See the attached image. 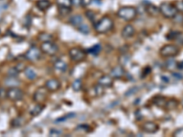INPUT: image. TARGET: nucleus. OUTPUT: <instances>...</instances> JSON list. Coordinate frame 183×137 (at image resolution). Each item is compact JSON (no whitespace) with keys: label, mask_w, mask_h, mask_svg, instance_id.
<instances>
[{"label":"nucleus","mask_w":183,"mask_h":137,"mask_svg":"<svg viewBox=\"0 0 183 137\" xmlns=\"http://www.w3.org/2000/svg\"><path fill=\"white\" fill-rule=\"evenodd\" d=\"M114 27V22L113 20L108 17H104L103 18H101L97 23L94 26L95 31L100 34H104V33H107L113 28Z\"/></svg>","instance_id":"1"},{"label":"nucleus","mask_w":183,"mask_h":137,"mask_svg":"<svg viewBox=\"0 0 183 137\" xmlns=\"http://www.w3.org/2000/svg\"><path fill=\"white\" fill-rule=\"evenodd\" d=\"M117 15L124 20L131 21L133 20L137 15V10L134 7H122L118 9Z\"/></svg>","instance_id":"2"},{"label":"nucleus","mask_w":183,"mask_h":137,"mask_svg":"<svg viewBox=\"0 0 183 137\" xmlns=\"http://www.w3.org/2000/svg\"><path fill=\"white\" fill-rule=\"evenodd\" d=\"M178 12L177 7L170 3L164 2L159 6V13L167 18H173Z\"/></svg>","instance_id":"3"},{"label":"nucleus","mask_w":183,"mask_h":137,"mask_svg":"<svg viewBox=\"0 0 183 137\" xmlns=\"http://www.w3.org/2000/svg\"><path fill=\"white\" fill-rule=\"evenodd\" d=\"M159 53L162 57L165 58H170V57H175L180 53V49L173 44H167L165 46H163L160 50Z\"/></svg>","instance_id":"4"},{"label":"nucleus","mask_w":183,"mask_h":137,"mask_svg":"<svg viewBox=\"0 0 183 137\" xmlns=\"http://www.w3.org/2000/svg\"><path fill=\"white\" fill-rule=\"evenodd\" d=\"M40 50L49 56H54L59 51V48L52 41H46V42H41Z\"/></svg>","instance_id":"5"},{"label":"nucleus","mask_w":183,"mask_h":137,"mask_svg":"<svg viewBox=\"0 0 183 137\" xmlns=\"http://www.w3.org/2000/svg\"><path fill=\"white\" fill-rule=\"evenodd\" d=\"M69 55L70 58L75 62H81L86 58V53L84 50L79 48H73L69 50Z\"/></svg>","instance_id":"6"},{"label":"nucleus","mask_w":183,"mask_h":137,"mask_svg":"<svg viewBox=\"0 0 183 137\" xmlns=\"http://www.w3.org/2000/svg\"><path fill=\"white\" fill-rule=\"evenodd\" d=\"M23 91L17 87H10L8 90V98L10 100L13 101H17V100H20L23 98Z\"/></svg>","instance_id":"7"},{"label":"nucleus","mask_w":183,"mask_h":137,"mask_svg":"<svg viewBox=\"0 0 183 137\" xmlns=\"http://www.w3.org/2000/svg\"><path fill=\"white\" fill-rule=\"evenodd\" d=\"M48 90L45 87L38 88L35 91L34 95H33V100L37 103H42L43 101H45L47 99V95H48Z\"/></svg>","instance_id":"8"},{"label":"nucleus","mask_w":183,"mask_h":137,"mask_svg":"<svg viewBox=\"0 0 183 137\" xmlns=\"http://www.w3.org/2000/svg\"><path fill=\"white\" fill-rule=\"evenodd\" d=\"M40 51L41 50L38 49L37 47H31L29 50L27 51V53L25 55V58L28 61H38L40 58Z\"/></svg>","instance_id":"9"},{"label":"nucleus","mask_w":183,"mask_h":137,"mask_svg":"<svg viewBox=\"0 0 183 137\" xmlns=\"http://www.w3.org/2000/svg\"><path fill=\"white\" fill-rule=\"evenodd\" d=\"M45 87L47 88V90L49 91L54 92V91H57L60 90L61 82L57 79H49L45 82Z\"/></svg>","instance_id":"10"},{"label":"nucleus","mask_w":183,"mask_h":137,"mask_svg":"<svg viewBox=\"0 0 183 137\" xmlns=\"http://www.w3.org/2000/svg\"><path fill=\"white\" fill-rule=\"evenodd\" d=\"M142 130L147 134H155L159 130V126L154 122H146L142 125Z\"/></svg>","instance_id":"11"},{"label":"nucleus","mask_w":183,"mask_h":137,"mask_svg":"<svg viewBox=\"0 0 183 137\" xmlns=\"http://www.w3.org/2000/svg\"><path fill=\"white\" fill-rule=\"evenodd\" d=\"M98 84L104 88H110L114 84V79L111 75H103L98 80Z\"/></svg>","instance_id":"12"},{"label":"nucleus","mask_w":183,"mask_h":137,"mask_svg":"<svg viewBox=\"0 0 183 137\" xmlns=\"http://www.w3.org/2000/svg\"><path fill=\"white\" fill-rule=\"evenodd\" d=\"M125 71L124 68L122 66L118 65V66H115L114 68L112 69L110 75L113 77V79H121L125 76Z\"/></svg>","instance_id":"13"},{"label":"nucleus","mask_w":183,"mask_h":137,"mask_svg":"<svg viewBox=\"0 0 183 137\" xmlns=\"http://www.w3.org/2000/svg\"><path fill=\"white\" fill-rule=\"evenodd\" d=\"M135 34V28L132 25H130V24H128V25H125L124 27V28H123L122 30V37L124 38H130V37H132L134 36Z\"/></svg>","instance_id":"14"},{"label":"nucleus","mask_w":183,"mask_h":137,"mask_svg":"<svg viewBox=\"0 0 183 137\" xmlns=\"http://www.w3.org/2000/svg\"><path fill=\"white\" fill-rule=\"evenodd\" d=\"M83 23H84V17L81 15H74L70 18V24L75 27L76 28L79 27Z\"/></svg>","instance_id":"15"},{"label":"nucleus","mask_w":183,"mask_h":137,"mask_svg":"<svg viewBox=\"0 0 183 137\" xmlns=\"http://www.w3.org/2000/svg\"><path fill=\"white\" fill-rule=\"evenodd\" d=\"M146 11L152 17H157L159 14V7H157L153 4H148L146 6Z\"/></svg>","instance_id":"16"},{"label":"nucleus","mask_w":183,"mask_h":137,"mask_svg":"<svg viewBox=\"0 0 183 137\" xmlns=\"http://www.w3.org/2000/svg\"><path fill=\"white\" fill-rule=\"evenodd\" d=\"M50 6H51V3L49 0H38L37 2V7L42 11H46L47 9H49Z\"/></svg>","instance_id":"17"},{"label":"nucleus","mask_w":183,"mask_h":137,"mask_svg":"<svg viewBox=\"0 0 183 137\" xmlns=\"http://www.w3.org/2000/svg\"><path fill=\"white\" fill-rule=\"evenodd\" d=\"M24 71L26 77H27L28 80L33 81V80H35L37 78L36 71H35V70H34L33 68H31V67H27V68L25 69Z\"/></svg>","instance_id":"18"},{"label":"nucleus","mask_w":183,"mask_h":137,"mask_svg":"<svg viewBox=\"0 0 183 137\" xmlns=\"http://www.w3.org/2000/svg\"><path fill=\"white\" fill-rule=\"evenodd\" d=\"M54 68H55V70H57L60 72H65L67 70V64L61 60H59L54 64Z\"/></svg>","instance_id":"19"},{"label":"nucleus","mask_w":183,"mask_h":137,"mask_svg":"<svg viewBox=\"0 0 183 137\" xmlns=\"http://www.w3.org/2000/svg\"><path fill=\"white\" fill-rule=\"evenodd\" d=\"M56 3H57L58 7L60 8H68V9H70V7L73 6L72 0H56Z\"/></svg>","instance_id":"20"},{"label":"nucleus","mask_w":183,"mask_h":137,"mask_svg":"<svg viewBox=\"0 0 183 137\" xmlns=\"http://www.w3.org/2000/svg\"><path fill=\"white\" fill-rule=\"evenodd\" d=\"M44 109V106L41 103H38L36 106H34L32 108V110L30 111V115L31 116H38V114H40V112H42Z\"/></svg>","instance_id":"21"},{"label":"nucleus","mask_w":183,"mask_h":137,"mask_svg":"<svg viewBox=\"0 0 183 137\" xmlns=\"http://www.w3.org/2000/svg\"><path fill=\"white\" fill-rule=\"evenodd\" d=\"M5 84L8 87H16L17 85L19 84V81L15 78V77H11L9 76L6 81H5Z\"/></svg>","instance_id":"22"},{"label":"nucleus","mask_w":183,"mask_h":137,"mask_svg":"<svg viewBox=\"0 0 183 137\" xmlns=\"http://www.w3.org/2000/svg\"><path fill=\"white\" fill-rule=\"evenodd\" d=\"M168 100H166V98L162 97V96H159L156 98V100H154V102L156 105H158L160 108H166V104H167Z\"/></svg>","instance_id":"23"},{"label":"nucleus","mask_w":183,"mask_h":137,"mask_svg":"<svg viewBox=\"0 0 183 137\" xmlns=\"http://www.w3.org/2000/svg\"><path fill=\"white\" fill-rule=\"evenodd\" d=\"M179 105V101L176 100L175 99H172V100H169L167 101V104H166V108L168 110H173L175 108H177Z\"/></svg>","instance_id":"24"},{"label":"nucleus","mask_w":183,"mask_h":137,"mask_svg":"<svg viewBox=\"0 0 183 137\" xmlns=\"http://www.w3.org/2000/svg\"><path fill=\"white\" fill-rule=\"evenodd\" d=\"M38 38L40 39V41L42 42H46V41H51L53 39L52 35L50 34H47V33H42L38 36Z\"/></svg>","instance_id":"25"},{"label":"nucleus","mask_w":183,"mask_h":137,"mask_svg":"<svg viewBox=\"0 0 183 137\" xmlns=\"http://www.w3.org/2000/svg\"><path fill=\"white\" fill-rule=\"evenodd\" d=\"M72 87H73V91H81V89L83 87V83H82L81 80H76V81H74L73 82V84H72Z\"/></svg>","instance_id":"26"},{"label":"nucleus","mask_w":183,"mask_h":137,"mask_svg":"<svg viewBox=\"0 0 183 137\" xmlns=\"http://www.w3.org/2000/svg\"><path fill=\"white\" fill-rule=\"evenodd\" d=\"M23 125H24V119L22 117H18V118L13 120L12 125L15 127H20Z\"/></svg>","instance_id":"27"},{"label":"nucleus","mask_w":183,"mask_h":137,"mask_svg":"<svg viewBox=\"0 0 183 137\" xmlns=\"http://www.w3.org/2000/svg\"><path fill=\"white\" fill-rule=\"evenodd\" d=\"M77 29H78L80 32L84 33V34H88V33L90 32V27L86 25V24H84V23L80 26L79 27H77Z\"/></svg>","instance_id":"28"},{"label":"nucleus","mask_w":183,"mask_h":137,"mask_svg":"<svg viewBox=\"0 0 183 137\" xmlns=\"http://www.w3.org/2000/svg\"><path fill=\"white\" fill-rule=\"evenodd\" d=\"M166 68L169 71H173L177 68V62L174 61H169L168 62L166 63Z\"/></svg>","instance_id":"29"},{"label":"nucleus","mask_w":183,"mask_h":137,"mask_svg":"<svg viewBox=\"0 0 183 137\" xmlns=\"http://www.w3.org/2000/svg\"><path fill=\"white\" fill-rule=\"evenodd\" d=\"M173 21L175 22V23H178V24H180V23H182L183 22V15L181 13L179 12L176 14V16L173 17Z\"/></svg>","instance_id":"30"},{"label":"nucleus","mask_w":183,"mask_h":137,"mask_svg":"<svg viewBox=\"0 0 183 137\" xmlns=\"http://www.w3.org/2000/svg\"><path fill=\"white\" fill-rule=\"evenodd\" d=\"M174 137H183V128H179L177 129L173 135H172Z\"/></svg>","instance_id":"31"},{"label":"nucleus","mask_w":183,"mask_h":137,"mask_svg":"<svg viewBox=\"0 0 183 137\" xmlns=\"http://www.w3.org/2000/svg\"><path fill=\"white\" fill-rule=\"evenodd\" d=\"M94 89H95V92H96V94H97V95L101 96V95H103V94H104V88L102 87L101 85H99V84H98L97 86H95Z\"/></svg>","instance_id":"32"},{"label":"nucleus","mask_w":183,"mask_h":137,"mask_svg":"<svg viewBox=\"0 0 183 137\" xmlns=\"http://www.w3.org/2000/svg\"><path fill=\"white\" fill-rule=\"evenodd\" d=\"M75 116V113H69L67 115H65L64 117H61V118H59L56 120V123H59L60 121H65L66 119H69V118H72V117H74Z\"/></svg>","instance_id":"33"},{"label":"nucleus","mask_w":183,"mask_h":137,"mask_svg":"<svg viewBox=\"0 0 183 137\" xmlns=\"http://www.w3.org/2000/svg\"><path fill=\"white\" fill-rule=\"evenodd\" d=\"M100 50H101V47H100L99 45H95L94 47H93V48L90 50V52L93 53V54H94V55H96L98 52H100Z\"/></svg>","instance_id":"34"},{"label":"nucleus","mask_w":183,"mask_h":137,"mask_svg":"<svg viewBox=\"0 0 183 137\" xmlns=\"http://www.w3.org/2000/svg\"><path fill=\"white\" fill-rule=\"evenodd\" d=\"M0 98H8V91H6L4 88H0Z\"/></svg>","instance_id":"35"},{"label":"nucleus","mask_w":183,"mask_h":137,"mask_svg":"<svg viewBox=\"0 0 183 137\" xmlns=\"http://www.w3.org/2000/svg\"><path fill=\"white\" fill-rule=\"evenodd\" d=\"M15 68H16V70H17L18 72H20V71H25V69H26L27 67L25 66L24 63H18V65H17Z\"/></svg>","instance_id":"36"},{"label":"nucleus","mask_w":183,"mask_h":137,"mask_svg":"<svg viewBox=\"0 0 183 137\" xmlns=\"http://www.w3.org/2000/svg\"><path fill=\"white\" fill-rule=\"evenodd\" d=\"M18 73V71L16 70V68L10 69V70L8 71V75H9V76H11V77H16Z\"/></svg>","instance_id":"37"},{"label":"nucleus","mask_w":183,"mask_h":137,"mask_svg":"<svg viewBox=\"0 0 183 137\" xmlns=\"http://www.w3.org/2000/svg\"><path fill=\"white\" fill-rule=\"evenodd\" d=\"M175 7H177L178 11L183 13V1H180V2H178V5H176Z\"/></svg>","instance_id":"38"},{"label":"nucleus","mask_w":183,"mask_h":137,"mask_svg":"<svg viewBox=\"0 0 183 137\" xmlns=\"http://www.w3.org/2000/svg\"><path fill=\"white\" fill-rule=\"evenodd\" d=\"M61 134H62V132L61 131H58V130H54V129H52L51 131H50V135H61Z\"/></svg>","instance_id":"39"},{"label":"nucleus","mask_w":183,"mask_h":137,"mask_svg":"<svg viewBox=\"0 0 183 137\" xmlns=\"http://www.w3.org/2000/svg\"><path fill=\"white\" fill-rule=\"evenodd\" d=\"M72 3H73V6L79 7V6L82 5V0H72Z\"/></svg>","instance_id":"40"},{"label":"nucleus","mask_w":183,"mask_h":137,"mask_svg":"<svg viewBox=\"0 0 183 137\" xmlns=\"http://www.w3.org/2000/svg\"><path fill=\"white\" fill-rule=\"evenodd\" d=\"M86 16L92 20V19H94V14L92 12V11H87V13H86Z\"/></svg>","instance_id":"41"},{"label":"nucleus","mask_w":183,"mask_h":137,"mask_svg":"<svg viewBox=\"0 0 183 137\" xmlns=\"http://www.w3.org/2000/svg\"><path fill=\"white\" fill-rule=\"evenodd\" d=\"M91 3H92V0H82V5L84 7L91 5Z\"/></svg>","instance_id":"42"},{"label":"nucleus","mask_w":183,"mask_h":137,"mask_svg":"<svg viewBox=\"0 0 183 137\" xmlns=\"http://www.w3.org/2000/svg\"><path fill=\"white\" fill-rule=\"evenodd\" d=\"M177 68L180 69V70H183V61L177 63Z\"/></svg>","instance_id":"43"}]
</instances>
